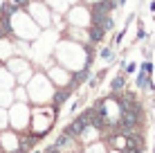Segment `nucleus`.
Returning <instances> with one entry per match:
<instances>
[{"instance_id":"obj_7","label":"nucleus","mask_w":155,"mask_h":153,"mask_svg":"<svg viewBox=\"0 0 155 153\" xmlns=\"http://www.w3.org/2000/svg\"><path fill=\"white\" fill-rule=\"evenodd\" d=\"M12 34V23L7 16H0V36H9Z\"/></svg>"},{"instance_id":"obj_14","label":"nucleus","mask_w":155,"mask_h":153,"mask_svg":"<svg viewBox=\"0 0 155 153\" xmlns=\"http://www.w3.org/2000/svg\"><path fill=\"white\" fill-rule=\"evenodd\" d=\"M151 12H155V0H153V2H151Z\"/></svg>"},{"instance_id":"obj_8","label":"nucleus","mask_w":155,"mask_h":153,"mask_svg":"<svg viewBox=\"0 0 155 153\" xmlns=\"http://www.w3.org/2000/svg\"><path fill=\"white\" fill-rule=\"evenodd\" d=\"M137 86H140V88L151 86V75H146L144 70H140V75H137Z\"/></svg>"},{"instance_id":"obj_12","label":"nucleus","mask_w":155,"mask_h":153,"mask_svg":"<svg viewBox=\"0 0 155 153\" xmlns=\"http://www.w3.org/2000/svg\"><path fill=\"white\" fill-rule=\"evenodd\" d=\"M12 2L16 5V7H27V5H29V0H12Z\"/></svg>"},{"instance_id":"obj_2","label":"nucleus","mask_w":155,"mask_h":153,"mask_svg":"<svg viewBox=\"0 0 155 153\" xmlns=\"http://www.w3.org/2000/svg\"><path fill=\"white\" fill-rule=\"evenodd\" d=\"M140 117H142L140 113H133V110H128V108H121V117H119V122H117V128L119 131L133 128V126L140 124Z\"/></svg>"},{"instance_id":"obj_16","label":"nucleus","mask_w":155,"mask_h":153,"mask_svg":"<svg viewBox=\"0 0 155 153\" xmlns=\"http://www.w3.org/2000/svg\"><path fill=\"white\" fill-rule=\"evenodd\" d=\"M9 153H16V151H9Z\"/></svg>"},{"instance_id":"obj_10","label":"nucleus","mask_w":155,"mask_h":153,"mask_svg":"<svg viewBox=\"0 0 155 153\" xmlns=\"http://www.w3.org/2000/svg\"><path fill=\"white\" fill-rule=\"evenodd\" d=\"M124 77H115L113 79V83H110V90H113V92H119L121 90V88H124Z\"/></svg>"},{"instance_id":"obj_5","label":"nucleus","mask_w":155,"mask_h":153,"mask_svg":"<svg viewBox=\"0 0 155 153\" xmlns=\"http://www.w3.org/2000/svg\"><path fill=\"white\" fill-rule=\"evenodd\" d=\"M68 97H70V90H58V92L54 95V101H52V104H54L56 113H58V108H61L63 104H65V99H68Z\"/></svg>"},{"instance_id":"obj_9","label":"nucleus","mask_w":155,"mask_h":153,"mask_svg":"<svg viewBox=\"0 0 155 153\" xmlns=\"http://www.w3.org/2000/svg\"><path fill=\"white\" fill-rule=\"evenodd\" d=\"M16 9H18V7H16L14 2H5L2 7H0V16H7V18H9V16L16 12Z\"/></svg>"},{"instance_id":"obj_15","label":"nucleus","mask_w":155,"mask_h":153,"mask_svg":"<svg viewBox=\"0 0 155 153\" xmlns=\"http://www.w3.org/2000/svg\"><path fill=\"white\" fill-rule=\"evenodd\" d=\"M124 2H126V0H119V5H124Z\"/></svg>"},{"instance_id":"obj_17","label":"nucleus","mask_w":155,"mask_h":153,"mask_svg":"<svg viewBox=\"0 0 155 153\" xmlns=\"http://www.w3.org/2000/svg\"><path fill=\"white\" fill-rule=\"evenodd\" d=\"M153 153H155V149H153Z\"/></svg>"},{"instance_id":"obj_4","label":"nucleus","mask_w":155,"mask_h":153,"mask_svg":"<svg viewBox=\"0 0 155 153\" xmlns=\"http://www.w3.org/2000/svg\"><path fill=\"white\" fill-rule=\"evenodd\" d=\"M88 34H90V38H92V43H99V41L104 38L106 29L101 27V25H94V23H92V27H90V32H88Z\"/></svg>"},{"instance_id":"obj_1","label":"nucleus","mask_w":155,"mask_h":153,"mask_svg":"<svg viewBox=\"0 0 155 153\" xmlns=\"http://www.w3.org/2000/svg\"><path fill=\"white\" fill-rule=\"evenodd\" d=\"M88 126H90V124H88V110H85V113H83V115H79V117L74 119V122L68 126L63 133H65L68 138H79V135H81L83 131L88 128Z\"/></svg>"},{"instance_id":"obj_3","label":"nucleus","mask_w":155,"mask_h":153,"mask_svg":"<svg viewBox=\"0 0 155 153\" xmlns=\"http://www.w3.org/2000/svg\"><path fill=\"white\" fill-rule=\"evenodd\" d=\"M43 138H45V133H34V135H20V138H18V151H16V153H27L29 149H31V146H34L36 144V142H38V140H43Z\"/></svg>"},{"instance_id":"obj_11","label":"nucleus","mask_w":155,"mask_h":153,"mask_svg":"<svg viewBox=\"0 0 155 153\" xmlns=\"http://www.w3.org/2000/svg\"><path fill=\"white\" fill-rule=\"evenodd\" d=\"M101 59H106V61H115V52L110 50V47H104V50H101Z\"/></svg>"},{"instance_id":"obj_13","label":"nucleus","mask_w":155,"mask_h":153,"mask_svg":"<svg viewBox=\"0 0 155 153\" xmlns=\"http://www.w3.org/2000/svg\"><path fill=\"white\" fill-rule=\"evenodd\" d=\"M142 70L146 72V75H151V72H153V65H151V63H142Z\"/></svg>"},{"instance_id":"obj_6","label":"nucleus","mask_w":155,"mask_h":153,"mask_svg":"<svg viewBox=\"0 0 155 153\" xmlns=\"http://www.w3.org/2000/svg\"><path fill=\"white\" fill-rule=\"evenodd\" d=\"M88 79V70H81V72H77L74 75V79H72V83H70V90H74V88H79L81 83Z\"/></svg>"}]
</instances>
